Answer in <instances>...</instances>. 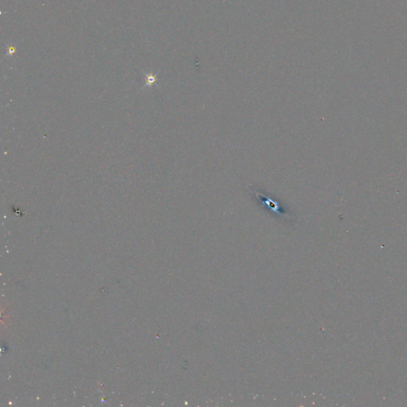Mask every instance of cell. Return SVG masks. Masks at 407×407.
Here are the masks:
<instances>
[{"label":"cell","instance_id":"1","mask_svg":"<svg viewBox=\"0 0 407 407\" xmlns=\"http://www.w3.org/2000/svg\"><path fill=\"white\" fill-rule=\"evenodd\" d=\"M253 193H254L255 197L257 198V200H259L261 202L262 205L266 206V208H269L272 212L276 214L278 217H282L283 219H287V220L292 218V217L284 210L282 205H280V203L266 196V194L263 193V192L259 190V189H256V190L253 191Z\"/></svg>","mask_w":407,"mask_h":407}]
</instances>
